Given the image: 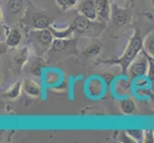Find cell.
I'll return each mask as SVG.
<instances>
[{"label":"cell","mask_w":154,"mask_h":143,"mask_svg":"<svg viewBox=\"0 0 154 143\" xmlns=\"http://www.w3.org/2000/svg\"><path fill=\"white\" fill-rule=\"evenodd\" d=\"M151 3H152V5H153V7H154V0H151Z\"/></svg>","instance_id":"obj_32"},{"label":"cell","mask_w":154,"mask_h":143,"mask_svg":"<svg viewBox=\"0 0 154 143\" xmlns=\"http://www.w3.org/2000/svg\"><path fill=\"white\" fill-rule=\"evenodd\" d=\"M143 49H144V38L142 36L141 31L139 29H135L133 35L130 37L122 56L118 58L114 57L111 58V59L99 60V61L102 63H105V64L120 66L122 73L126 76L127 69H128L129 65L131 64V62L135 59V57L140 54Z\"/></svg>","instance_id":"obj_1"},{"label":"cell","mask_w":154,"mask_h":143,"mask_svg":"<svg viewBox=\"0 0 154 143\" xmlns=\"http://www.w3.org/2000/svg\"><path fill=\"white\" fill-rule=\"evenodd\" d=\"M76 49V40L72 38H55L50 51L54 52H74Z\"/></svg>","instance_id":"obj_7"},{"label":"cell","mask_w":154,"mask_h":143,"mask_svg":"<svg viewBox=\"0 0 154 143\" xmlns=\"http://www.w3.org/2000/svg\"><path fill=\"white\" fill-rule=\"evenodd\" d=\"M61 73L58 70L55 69H50L46 70L43 75V80L47 86L51 87H57L61 82Z\"/></svg>","instance_id":"obj_13"},{"label":"cell","mask_w":154,"mask_h":143,"mask_svg":"<svg viewBox=\"0 0 154 143\" xmlns=\"http://www.w3.org/2000/svg\"><path fill=\"white\" fill-rule=\"evenodd\" d=\"M118 139L121 142H125V143H131V142H134V140L131 139V137L128 136V134L126 132H122L120 133V136H118Z\"/></svg>","instance_id":"obj_29"},{"label":"cell","mask_w":154,"mask_h":143,"mask_svg":"<svg viewBox=\"0 0 154 143\" xmlns=\"http://www.w3.org/2000/svg\"><path fill=\"white\" fill-rule=\"evenodd\" d=\"M78 12L91 20H97V10L95 0H81L78 6Z\"/></svg>","instance_id":"obj_8"},{"label":"cell","mask_w":154,"mask_h":143,"mask_svg":"<svg viewBox=\"0 0 154 143\" xmlns=\"http://www.w3.org/2000/svg\"><path fill=\"white\" fill-rule=\"evenodd\" d=\"M102 49H103L102 44L99 43V42H94V43L90 44L86 48L85 51L83 52V55L88 58H93L94 56H96L100 54Z\"/></svg>","instance_id":"obj_22"},{"label":"cell","mask_w":154,"mask_h":143,"mask_svg":"<svg viewBox=\"0 0 154 143\" xmlns=\"http://www.w3.org/2000/svg\"><path fill=\"white\" fill-rule=\"evenodd\" d=\"M97 10V20L100 22H107L110 20L111 13V3L110 0H95Z\"/></svg>","instance_id":"obj_9"},{"label":"cell","mask_w":154,"mask_h":143,"mask_svg":"<svg viewBox=\"0 0 154 143\" xmlns=\"http://www.w3.org/2000/svg\"><path fill=\"white\" fill-rule=\"evenodd\" d=\"M46 67H47L46 62L43 58L38 57L32 62V64L30 66V73L36 77L42 76H43V71Z\"/></svg>","instance_id":"obj_16"},{"label":"cell","mask_w":154,"mask_h":143,"mask_svg":"<svg viewBox=\"0 0 154 143\" xmlns=\"http://www.w3.org/2000/svg\"><path fill=\"white\" fill-rule=\"evenodd\" d=\"M29 55H30L29 48L27 46L22 47L21 49H19L15 52V55L14 56V63L20 67H23L29 59Z\"/></svg>","instance_id":"obj_18"},{"label":"cell","mask_w":154,"mask_h":143,"mask_svg":"<svg viewBox=\"0 0 154 143\" xmlns=\"http://www.w3.org/2000/svg\"><path fill=\"white\" fill-rule=\"evenodd\" d=\"M134 142H144L145 131L142 129H129L125 131Z\"/></svg>","instance_id":"obj_24"},{"label":"cell","mask_w":154,"mask_h":143,"mask_svg":"<svg viewBox=\"0 0 154 143\" xmlns=\"http://www.w3.org/2000/svg\"><path fill=\"white\" fill-rule=\"evenodd\" d=\"M114 1L116 3H119V2H124V1H125V0H114Z\"/></svg>","instance_id":"obj_31"},{"label":"cell","mask_w":154,"mask_h":143,"mask_svg":"<svg viewBox=\"0 0 154 143\" xmlns=\"http://www.w3.org/2000/svg\"><path fill=\"white\" fill-rule=\"evenodd\" d=\"M49 30L52 31V34L54 35L55 38H72V35L75 34L71 24L65 29H57L56 27L50 26Z\"/></svg>","instance_id":"obj_17"},{"label":"cell","mask_w":154,"mask_h":143,"mask_svg":"<svg viewBox=\"0 0 154 143\" xmlns=\"http://www.w3.org/2000/svg\"><path fill=\"white\" fill-rule=\"evenodd\" d=\"M103 81H105L106 83H108V81L110 83V82H112V81L115 80L114 76L112 75H110V73H105V75H103Z\"/></svg>","instance_id":"obj_30"},{"label":"cell","mask_w":154,"mask_h":143,"mask_svg":"<svg viewBox=\"0 0 154 143\" xmlns=\"http://www.w3.org/2000/svg\"><path fill=\"white\" fill-rule=\"evenodd\" d=\"M7 9L9 13L17 15L24 9V0H9L7 2Z\"/></svg>","instance_id":"obj_20"},{"label":"cell","mask_w":154,"mask_h":143,"mask_svg":"<svg viewBox=\"0 0 154 143\" xmlns=\"http://www.w3.org/2000/svg\"><path fill=\"white\" fill-rule=\"evenodd\" d=\"M120 109L122 112H123V114L126 115H131L137 112V107H136L134 100L129 97L121 99Z\"/></svg>","instance_id":"obj_15"},{"label":"cell","mask_w":154,"mask_h":143,"mask_svg":"<svg viewBox=\"0 0 154 143\" xmlns=\"http://www.w3.org/2000/svg\"><path fill=\"white\" fill-rule=\"evenodd\" d=\"M54 39L55 37L49 28L43 30H34L29 34V41L38 56H41L44 52L51 49Z\"/></svg>","instance_id":"obj_3"},{"label":"cell","mask_w":154,"mask_h":143,"mask_svg":"<svg viewBox=\"0 0 154 143\" xmlns=\"http://www.w3.org/2000/svg\"><path fill=\"white\" fill-rule=\"evenodd\" d=\"M148 67H149V57L148 55L143 49L135 59L131 62L128 69H127L126 76L132 80L140 76H145L147 75Z\"/></svg>","instance_id":"obj_4"},{"label":"cell","mask_w":154,"mask_h":143,"mask_svg":"<svg viewBox=\"0 0 154 143\" xmlns=\"http://www.w3.org/2000/svg\"><path fill=\"white\" fill-rule=\"evenodd\" d=\"M21 40H22V34L20 31L17 28L10 29L8 35L5 38L6 45L10 48H17L20 45Z\"/></svg>","instance_id":"obj_14"},{"label":"cell","mask_w":154,"mask_h":143,"mask_svg":"<svg viewBox=\"0 0 154 143\" xmlns=\"http://www.w3.org/2000/svg\"><path fill=\"white\" fill-rule=\"evenodd\" d=\"M145 143H154V131L153 130H146L145 131Z\"/></svg>","instance_id":"obj_28"},{"label":"cell","mask_w":154,"mask_h":143,"mask_svg":"<svg viewBox=\"0 0 154 143\" xmlns=\"http://www.w3.org/2000/svg\"><path fill=\"white\" fill-rule=\"evenodd\" d=\"M103 79L100 80L98 77H92L87 83L88 94L91 97H100L103 94Z\"/></svg>","instance_id":"obj_11"},{"label":"cell","mask_w":154,"mask_h":143,"mask_svg":"<svg viewBox=\"0 0 154 143\" xmlns=\"http://www.w3.org/2000/svg\"><path fill=\"white\" fill-rule=\"evenodd\" d=\"M75 34L81 35L97 36L103 31L105 24L99 20H91L82 14H79L71 23Z\"/></svg>","instance_id":"obj_2"},{"label":"cell","mask_w":154,"mask_h":143,"mask_svg":"<svg viewBox=\"0 0 154 143\" xmlns=\"http://www.w3.org/2000/svg\"><path fill=\"white\" fill-rule=\"evenodd\" d=\"M129 13L126 9L120 7L116 2L111 4V13H110V20L117 28H122L127 25L129 21Z\"/></svg>","instance_id":"obj_6"},{"label":"cell","mask_w":154,"mask_h":143,"mask_svg":"<svg viewBox=\"0 0 154 143\" xmlns=\"http://www.w3.org/2000/svg\"><path fill=\"white\" fill-rule=\"evenodd\" d=\"M55 1L61 12H66L71 8L75 7L81 0H55Z\"/></svg>","instance_id":"obj_23"},{"label":"cell","mask_w":154,"mask_h":143,"mask_svg":"<svg viewBox=\"0 0 154 143\" xmlns=\"http://www.w3.org/2000/svg\"><path fill=\"white\" fill-rule=\"evenodd\" d=\"M134 88H150L151 82L146 76L137 77L133 80Z\"/></svg>","instance_id":"obj_26"},{"label":"cell","mask_w":154,"mask_h":143,"mask_svg":"<svg viewBox=\"0 0 154 143\" xmlns=\"http://www.w3.org/2000/svg\"><path fill=\"white\" fill-rule=\"evenodd\" d=\"M148 57H149V67H148L146 76L148 77V79H149L151 82V89L154 92V59L149 55H148Z\"/></svg>","instance_id":"obj_27"},{"label":"cell","mask_w":154,"mask_h":143,"mask_svg":"<svg viewBox=\"0 0 154 143\" xmlns=\"http://www.w3.org/2000/svg\"><path fill=\"white\" fill-rule=\"evenodd\" d=\"M53 20L44 13H35L32 17V26L34 30H43L48 29L52 26Z\"/></svg>","instance_id":"obj_10"},{"label":"cell","mask_w":154,"mask_h":143,"mask_svg":"<svg viewBox=\"0 0 154 143\" xmlns=\"http://www.w3.org/2000/svg\"><path fill=\"white\" fill-rule=\"evenodd\" d=\"M23 81H17L15 82L14 85L11 86L6 92L4 93V97L9 99H15L19 97L21 93V89H23Z\"/></svg>","instance_id":"obj_19"},{"label":"cell","mask_w":154,"mask_h":143,"mask_svg":"<svg viewBox=\"0 0 154 143\" xmlns=\"http://www.w3.org/2000/svg\"><path fill=\"white\" fill-rule=\"evenodd\" d=\"M144 51L154 59V31L144 39Z\"/></svg>","instance_id":"obj_21"},{"label":"cell","mask_w":154,"mask_h":143,"mask_svg":"<svg viewBox=\"0 0 154 143\" xmlns=\"http://www.w3.org/2000/svg\"><path fill=\"white\" fill-rule=\"evenodd\" d=\"M150 88H134L133 94L140 99H147L151 97V94L154 93L151 91Z\"/></svg>","instance_id":"obj_25"},{"label":"cell","mask_w":154,"mask_h":143,"mask_svg":"<svg viewBox=\"0 0 154 143\" xmlns=\"http://www.w3.org/2000/svg\"><path fill=\"white\" fill-rule=\"evenodd\" d=\"M23 91L30 97H40L42 94V90L39 84L34 79H25L23 81Z\"/></svg>","instance_id":"obj_12"},{"label":"cell","mask_w":154,"mask_h":143,"mask_svg":"<svg viewBox=\"0 0 154 143\" xmlns=\"http://www.w3.org/2000/svg\"><path fill=\"white\" fill-rule=\"evenodd\" d=\"M133 80L131 78L119 77L114 80L113 83V94L116 97L125 98L128 97L133 93Z\"/></svg>","instance_id":"obj_5"}]
</instances>
